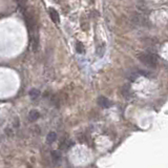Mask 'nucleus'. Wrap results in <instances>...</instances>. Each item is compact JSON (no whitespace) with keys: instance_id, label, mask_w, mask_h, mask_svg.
<instances>
[{"instance_id":"nucleus-3","label":"nucleus","mask_w":168,"mask_h":168,"mask_svg":"<svg viewBox=\"0 0 168 168\" xmlns=\"http://www.w3.org/2000/svg\"><path fill=\"white\" fill-rule=\"evenodd\" d=\"M48 14H50V19L53 20V22H55V23L58 24L59 22H60V17H59L58 12L56 11L55 8H48Z\"/></svg>"},{"instance_id":"nucleus-8","label":"nucleus","mask_w":168,"mask_h":168,"mask_svg":"<svg viewBox=\"0 0 168 168\" xmlns=\"http://www.w3.org/2000/svg\"><path fill=\"white\" fill-rule=\"evenodd\" d=\"M52 158L53 160L55 161V162H58V161L61 160V154L59 151H53L52 152Z\"/></svg>"},{"instance_id":"nucleus-6","label":"nucleus","mask_w":168,"mask_h":168,"mask_svg":"<svg viewBox=\"0 0 168 168\" xmlns=\"http://www.w3.org/2000/svg\"><path fill=\"white\" fill-rule=\"evenodd\" d=\"M28 95H30V98L33 101H35V100H37L40 97V91L39 89H37V88H33V89H30V93H28Z\"/></svg>"},{"instance_id":"nucleus-1","label":"nucleus","mask_w":168,"mask_h":168,"mask_svg":"<svg viewBox=\"0 0 168 168\" xmlns=\"http://www.w3.org/2000/svg\"><path fill=\"white\" fill-rule=\"evenodd\" d=\"M138 59L141 63H143L145 66L150 67V68H154L158 65V57L152 53H140L138 55Z\"/></svg>"},{"instance_id":"nucleus-4","label":"nucleus","mask_w":168,"mask_h":168,"mask_svg":"<svg viewBox=\"0 0 168 168\" xmlns=\"http://www.w3.org/2000/svg\"><path fill=\"white\" fill-rule=\"evenodd\" d=\"M98 104L101 106V107H103V108H108V107H110V105H111V102H110L109 100L106 98V97H103V96H101V97H99L98 98Z\"/></svg>"},{"instance_id":"nucleus-2","label":"nucleus","mask_w":168,"mask_h":168,"mask_svg":"<svg viewBox=\"0 0 168 168\" xmlns=\"http://www.w3.org/2000/svg\"><path fill=\"white\" fill-rule=\"evenodd\" d=\"M130 19H131V21L133 22L136 25H138V26L147 28L149 25V20L147 19L142 13H132Z\"/></svg>"},{"instance_id":"nucleus-7","label":"nucleus","mask_w":168,"mask_h":168,"mask_svg":"<svg viewBox=\"0 0 168 168\" xmlns=\"http://www.w3.org/2000/svg\"><path fill=\"white\" fill-rule=\"evenodd\" d=\"M57 140V133L54 131H50L48 135L46 136V141L47 143H54Z\"/></svg>"},{"instance_id":"nucleus-9","label":"nucleus","mask_w":168,"mask_h":168,"mask_svg":"<svg viewBox=\"0 0 168 168\" xmlns=\"http://www.w3.org/2000/svg\"><path fill=\"white\" fill-rule=\"evenodd\" d=\"M76 48H77V52L79 53V54H83V53H84V46H83V44L81 43V42H77Z\"/></svg>"},{"instance_id":"nucleus-5","label":"nucleus","mask_w":168,"mask_h":168,"mask_svg":"<svg viewBox=\"0 0 168 168\" xmlns=\"http://www.w3.org/2000/svg\"><path fill=\"white\" fill-rule=\"evenodd\" d=\"M39 117H40V113H39V111L36 109H32L28 115V118L30 122L37 121V120L39 119Z\"/></svg>"},{"instance_id":"nucleus-10","label":"nucleus","mask_w":168,"mask_h":168,"mask_svg":"<svg viewBox=\"0 0 168 168\" xmlns=\"http://www.w3.org/2000/svg\"><path fill=\"white\" fill-rule=\"evenodd\" d=\"M103 54H104V45H101L97 48V55L99 56V57H102Z\"/></svg>"}]
</instances>
